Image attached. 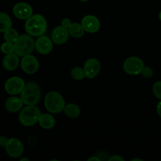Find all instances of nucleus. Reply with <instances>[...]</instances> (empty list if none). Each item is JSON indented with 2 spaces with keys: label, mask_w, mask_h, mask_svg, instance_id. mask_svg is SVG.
Segmentation results:
<instances>
[{
  "label": "nucleus",
  "mask_w": 161,
  "mask_h": 161,
  "mask_svg": "<svg viewBox=\"0 0 161 161\" xmlns=\"http://www.w3.org/2000/svg\"><path fill=\"white\" fill-rule=\"evenodd\" d=\"M68 30H69V36H72V38H76V39L83 37L84 33L86 32L83 25L78 22H74L71 24Z\"/></svg>",
  "instance_id": "nucleus-19"
},
{
  "label": "nucleus",
  "mask_w": 161,
  "mask_h": 161,
  "mask_svg": "<svg viewBox=\"0 0 161 161\" xmlns=\"http://www.w3.org/2000/svg\"><path fill=\"white\" fill-rule=\"evenodd\" d=\"M133 161H135V160H140V161H142V159H133V160H132Z\"/></svg>",
  "instance_id": "nucleus-33"
},
{
  "label": "nucleus",
  "mask_w": 161,
  "mask_h": 161,
  "mask_svg": "<svg viewBox=\"0 0 161 161\" xmlns=\"http://www.w3.org/2000/svg\"><path fill=\"white\" fill-rule=\"evenodd\" d=\"M12 28V20L7 14L0 12V32H4Z\"/></svg>",
  "instance_id": "nucleus-20"
},
{
  "label": "nucleus",
  "mask_w": 161,
  "mask_h": 161,
  "mask_svg": "<svg viewBox=\"0 0 161 161\" xmlns=\"http://www.w3.org/2000/svg\"><path fill=\"white\" fill-rule=\"evenodd\" d=\"M83 69L86 78L93 79L97 76L100 72L101 63L96 58H90L84 63Z\"/></svg>",
  "instance_id": "nucleus-11"
},
{
  "label": "nucleus",
  "mask_w": 161,
  "mask_h": 161,
  "mask_svg": "<svg viewBox=\"0 0 161 161\" xmlns=\"http://www.w3.org/2000/svg\"><path fill=\"white\" fill-rule=\"evenodd\" d=\"M0 73H1V71H0Z\"/></svg>",
  "instance_id": "nucleus-35"
},
{
  "label": "nucleus",
  "mask_w": 161,
  "mask_h": 161,
  "mask_svg": "<svg viewBox=\"0 0 161 161\" xmlns=\"http://www.w3.org/2000/svg\"><path fill=\"white\" fill-rule=\"evenodd\" d=\"M145 64L142 60L138 57H130L125 60L123 64L124 72L130 75H136L141 74Z\"/></svg>",
  "instance_id": "nucleus-6"
},
{
  "label": "nucleus",
  "mask_w": 161,
  "mask_h": 161,
  "mask_svg": "<svg viewBox=\"0 0 161 161\" xmlns=\"http://www.w3.org/2000/svg\"><path fill=\"white\" fill-rule=\"evenodd\" d=\"M36 49V40L33 36L28 34L19 36L17 40L14 42V52L19 57L31 54Z\"/></svg>",
  "instance_id": "nucleus-4"
},
{
  "label": "nucleus",
  "mask_w": 161,
  "mask_h": 161,
  "mask_svg": "<svg viewBox=\"0 0 161 161\" xmlns=\"http://www.w3.org/2000/svg\"><path fill=\"white\" fill-rule=\"evenodd\" d=\"M64 112L68 117L72 118V119H75V118H78L80 116L81 109H80V106L76 105V104L69 103L65 105Z\"/></svg>",
  "instance_id": "nucleus-18"
},
{
  "label": "nucleus",
  "mask_w": 161,
  "mask_h": 161,
  "mask_svg": "<svg viewBox=\"0 0 161 161\" xmlns=\"http://www.w3.org/2000/svg\"><path fill=\"white\" fill-rule=\"evenodd\" d=\"M23 104L20 97H10L5 102V108L9 113H15L21 109Z\"/></svg>",
  "instance_id": "nucleus-16"
},
{
  "label": "nucleus",
  "mask_w": 161,
  "mask_h": 161,
  "mask_svg": "<svg viewBox=\"0 0 161 161\" xmlns=\"http://www.w3.org/2000/svg\"><path fill=\"white\" fill-rule=\"evenodd\" d=\"M39 124L42 128L46 130L52 129L56 124V119L50 113H44L41 115L39 119Z\"/></svg>",
  "instance_id": "nucleus-17"
},
{
  "label": "nucleus",
  "mask_w": 161,
  "mask_h": 161,
  "mask_svg": "<svg viewBox=\"0 0 161 161\" xmlns=\"http://www.w3.org/2000/svg\"><path fill=\"white\" fill-rule=\"evenodd\" d=\"M25 29L27 34L33 37L42 36L47 29V20L41 14H33L31 17L26 20Z\"/></svg>",
  "instance_id": "nucleus-1"
},
{
  "label": "nucleus",
  "mask_w": 161,
  "mask_h": 161,
  "mask_svg": "<svg viewBox=\"0 0 161 161\" xmlns=\"http://www.w3.org/2000/svg\"><path fill=\"white\" fill-rule=\"evenodd\" d=\"M5 149L8 155L12 158H19L21 157L25 151V147L20 139L16 138H9L6 142Z\"/></svg>",
  "instance_id": "nucleus-7"
},
{
  "label": "nucleus",
  "mask_w": 161,
  "mask_h": 161,
  "mask_svg": "<svg viewBox=\"0 0 161 161\" xmlns=\"http://www.w3.org/2000/svg\"><path fill=\"white\" fill-rule=\"evenodd\" d=\"M71 24H72V22H71L70 19L69 18H64L61 20V25L66 28H69V26L71 25Z\"/></svg>",
  "instance_id": "nucleus-26"
},
{
  "label": "nucleus",
  "mask_w": 161,
  "mask_h": 161,
  "mask_svg": "<svg viewBox=\"0 0 161 161\" xmlns=\"http://www.w3.org/2000/svg\"><path fill=\"white\" fill-rule=\"evenodd\" d=\"M80 1L83 2V3H85V2H87V1H89V0H80Z\"/></svg>",
  "instance_id": "nucleus-34"
},
{
  "label": "nucleus",
  "mask_w": 161,
  "mask_h": 161,
  "mask_svg": "<svg viewBox=\"0 0 161 161\" xmlns=\"http://www.w3.org/2000/svg\"><path fill=\"white\" fill-rule=\"evenodd\" d=\"M153 92L155 97L161 100V81H157L153 86Z\"/></svg>",
  "instance_id": "nucleus-24"
},
{
  "label": "nucleus",
  "mask_w": 161,
  "mask_h": 161,
  "mask_svg": "<svg viewBox=\"0 0 161 161\" xmlns=\"http://www.w3.org/2000/svg\"><path fill=\"white\" fill-rule=\"evenodd\" d=\"M25 83L24 80L18 76H13L8 79L4 85L5 91L10 95H17L21 93Z\"/></svg>",
  "instance_id": "nucleus-8"
},
{
  "label": "nucleus",
  "mask_w": 161,
  "mask_h": 161,
  "mask_svg": "<svg viewBox=\"0 0 161 161\" xmlns=\"http://www.w3.org/2000/svg\"><path fill=\"white\" fill-rule=\"evenodd\" d=\"M3 37H4L5 41H6V42L14 43L17 40V39H18L19 34L17 30L13 28H10L3 32Z\"/></svg>",
  "instance_id": "nucleus-21"
},
{
  "label": "nucleus",
  "mask_w": 161,
  "mask_h": 161,
  "mask_svg": "<svg viewBox=\"0 0 161 161\" xmlns=\"http://www.w3.org/2000/svg\"><path fill=\"white\" fill-rule=\"evenodd\" d=\"M13 13L19 20H26L33 15V9L28 3L21 2L14 5Z\"/></svg>",
  "instance_id": "nucleus-10"
},
{
  "label": "nucleus",
  "mask_w": 161,
  "mask_h": 161,
  "mask_svg": "<svg viewBox=\"0 0 161 161\" xmlns=\"http://www.w3.org/2000/svg\"><path fill=\"white\" fill-rule=\"evenodd\" d=\"M108 160L109 161H124V159L123 158V157H121L120 156H118V155H114L113 156V157H110L109 159H108Z\"/></svg>",
  "instance_id": "nucleus-28"
},
{
  "label": "nucleus",
  "mask_w": 161,
  "mask_h": 161,
  "mask_svg": "<svg viewBox=\"0 0 161 161\" xmlns=\"http://www.w3.org/2000/svg\"><path fill=\"white\" fill-rule=\"evenodd\" d=\"M20 67L25 73L32 75L39 70V63L36 57L31 54H28L22 57L20 61Z\"/></svg>",
  "instance_id": "nucleus-9"
},
{
  "label": "nucleus",
  "mask_w": 161,
  "mask_h": 161,
  "mask_svg": "<svg viewBox=\"0 0 161 161\" xmlns=\"http://www.w3.org/2000/svg\"><path fill=\"white\" fill-rule=\"evenodd\" d=\"M69 33L68 28L62 25L55 27L51 32V39L53 42L58 45H62L65 43L69 39Z\"/></svg>",
  "instance_id": "nucleus-14"
},
{
  "label": "nucleus",
  "mask_w": 161,
  "mask_h": 161,
  "mask_svg": "<svg viewBox=\"0 0 161 161\" xmlns=\"http://www.w3.org/2000/svg\"><path fill=\"white\" fill-rule=\"evenodd\" d=\"M25 160L29 161V159H28V158H21V159H20V161H25Z\"/></svg>",
  "instance_id": "nucleus-31"
},
{
  "label": "nucleus",
  "mask_w": 161,
  "mask_h": 161,
  "mask_svg": "<svg viewBox=\"0 0 161 161\" xmlns=\"http://www.w3.org/2000/svg\"><path fill=\"white\" fill-rule=\"evenodd\" d=\"M0 50L4 54H9V53H14V43L9 42H4L2 43L0 47Z\"/></svg>",
  "instance_id": "nucleus-23"
},
{
  "label": "nucleus",
  "mask_w": 161,
  "mask_h": 161,
  "mask_svg": "<svg viewBox=\"0 0 161 161\" xmlns=\"http://www.w3.org/2000/svg\"><path fill=\"white\" fill-rule=\"evenodd\" d=\"M88 160L91 161V160H96V161H100L101 159L98 158V157H91L88 159Z\"/></svg>",
  "instance_id": "nucleus-30"
},
{
  "label": "nucleus",
  "mask_w": 161,
  "mask_h": 161,
  "mask_svg": "<svg viewBox=\"0 0 161 161\" xmlns=\"http://www.w3.org/2000/svg\"><path fill=\"white\" fill-rule=\"evenodd\" d=\"M141 74L143 77H145V78H151V77L153 76V70L152 68L149 67V66H144V68H143L142 70Z\"/></svg>",
  "instance_id": "nucleus-25"
},
{
  "label": "nucleus",
  "mask_w": 161,
  "mask_h": 161,
  "mask_svg": "<svg viewBox=\"0 0 161 161\" xmlns=\"http://www.w3.org/2000/svg\"><path fill=\"white\" fill-rule=\"evenodd\" d=\"M71 75H72V79L75 80H82L85 78V73L83 69L81 67H77L73 68L71 71Z\"/></svg>",
  "instance_id": "nucleus-22"
},
{
  "label": "nucleus",
  "mask_w": 161,
  "mask_h": 161,
  "mask_svg": "<svg viewBox=\"0 0 161 161\" xmlns=\"http://www.w3.org/2000/svg\"><path fill=\"white\" fill-rule=\"evenodd\" d=\"M41 115L40 109L36 105H26L19 113V122L25 127H31L39 123Z\"/></svg>",
  "instance_id": "nucleus-5"
},
{
  "label": "nucleus",
  "mask_w": 161,
  "mask_h": 161,
  "mask_svg": "<svg viewBox=\"0 0 161 161\" xmlns=\"http://www.w3.org/2000/svg\"><path fill=\"white\" fill-rule=\"evenodd\" d=\"M159 19H160V20L161 21V11L159 13Z\"/></svg>",
  "instance_id": "nucleus-32"
},
{
  "label": "nucleus",
  "mask_w": 161,
  "mask_h": 161,
  "mask_svg": "<svg viewBox=\"0 0 161 161\" xmlns=\"http://www.w3.org/2000/svg\"><path fill=\"white\" fill-rule=\"evenodd\" d=\"M20 60L19 56L14 52V53L6 54V56L3 58V66L6 70L7 71H14L18 67Z\"/></svg>",
  "instance_id": "nucleus-15"
},
{
  "label": "nucleus",
  "mask_w": 161,
  "mask_h": 161,
  "mask_svg": "<svg viewBox=\"0 0 161 161\" xmlns=\"http://www.w3.org/2000/svg\"><path fill=\"white\" fill-rule=\"evenodd\" d=\"M157 114H158V116L161 118V100H160L159 103L157 104Z\"/></svg>",
  "instance_id": "nucleus-29"
},
{
  "label": "nucleus",
  "mask_w": 161,
  "mask_h": 161,
  "mask_svg": "<svg viewBox=\"0 0 161 161\" xmlns=\"http://www.w3.org/2000/svg\"><path fill=\"white\" fill-rule=\"evenodd\" d=\"M81 25H83L85 31L88 33H96L99 31L101 28V23L99 19L94 15H86L83 17L81 20Z\"/></svg>",
  "instance_id": "nucleus-12"
},
{
  "label": "nucleus",
  "mask_w": 161,
  "mask_h": 161,
  "mask_svg": "<svg viewBox=\"0 0 161 161\" xmlns=\"http://www.w3.org/2000/svg\"><path fill=\"white\" fill-rule=\"evenodd\" d=\"M20 98L26 105H36L41 98V90L36 82L25 83L23 91L20 93Z\"/></svg>",
  "instance_id": "nucleus-2"
},
{
  "label": "nucleus",
  "mask_w": 161,
  "mask_h": 161,
  "mask_svg": "<svg viewBox=\"0 0 161 161\" xmlns=\"http://www.w3.org/2000/svg\"><path fill=\"white\" fill-rule=\"evenodd\" d=\"M36 50L40 54H48L53 50V41L47 36H39L36 40Z\"/></svg>",
  "instance_id": "nucleus-13"
},
{
  "label": "nucleus",
  "mask_w": 161,
  "mask_h": 161,
  "mask_svg": "<svg viewBox=\"0 0 161 161\" xmlns=\"http://www.w3.org/2000/svg\"><path fill=\"white\" fill-rule=\"evenodd\" d=\"M9 138L6 136H0V147H5Z\"/></svg>",
  "instance_id": "nucleus-27"
},
{
  "label": "nucleus",
  "mask_w": 161,
  "mask_h": 161,
  "mask_svg": "<svg viewBox=\"0 0 161 161\" xmlns=\"http://www.w3.org/2000/svg\"><path fill=\"white\" fill-rule=\"evenodd\" d=\"M65 101L63 96L57 91L47 93L44 98V106L50 113L58 114L64 111Z\"/></svg>",
  "instance_id": "nucleus-3"
}]
</instances>
